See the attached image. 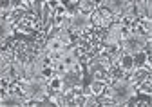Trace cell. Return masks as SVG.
<instances>
[{"mask_svg": "<svg viewBox=\"0 0 152 107\" xmlns=\"http://www.w3.org/2000/svg\"><path fill=\"white\" fill-rule=\"evenodd\" d=\"M134 96H136L134 84L125 78L116 80L109 89V98H110V103H114V105H127V103H130V100Z\"/></svg>", "mask_w": 152, "mask_h": 107, "instance_id": "obj_1", "label": "cell"}, {"mask_svg": "<svg viewBox=\"0 0 152 107\" xmlns=\"http://www.w3.org/2000/svg\"><path fill=\"white\" fill-rule=\"evenodd\" d=\"M120 44H121L123 53H127V55H136V53H140V51L145 49L147 38H145V34H141V33L130 31V33H127V34H123V37H121V42Z\"/></svg>", "mask_w": 152, "mask_h": 107, "instance_id": "obj_2", "label": "cell"}, {"mask_svg": "<svg viewBox=\"0 0 152 107\" xmlns=\"http://www.w3.org/2000/svg\"><path fill=\"white\" fill-rule=\"evenodd\" d=\"M74 89H82V69L80 64L69 67L62 73V95H69Z\"/></svg>", "mask_w": 152, "mask_h": 107, "instance_id": "obj_3", "label": "cell"}, {"mask_svg": "<svg viewBox=\"0 0 152 107\" xmlns=\"http://www.w3.org/2000/svg\"><path fill=\"white\" fill-rule=\"evenodd\" d=\"M109 71H110V60L102 55V56H96L87 67V73L91 76V80H102L105 82V78L109 76Z\"/></svg>", "mask_w": 152, "mask_h": 107, "instance_id": "obj_4", "label": "cell"}, {"mask_svg": "<svg viewBox=\"0 0 152 107\" xmlns=\"http://www.w3.org/2000/svg\"><path fill=\"white\" fill-rule=\"evenodd\" d=\"M47 91H49V85L40 82V80H27L22 85L24 96L29 98V100H34V102H42L47 96Z\"/></svg>", "mask_w": 152, "mask_h": 107, "instance_id": "obj_5", "label": "cell"}, {"mask_svg": "<svg viewBox=\"0 0 152 107\" xmlns=\"http://www.w3.org/2000/svg\"><path fill=\"white\" fill-rule=\"evenodd\" d=\"M69 13V11H67ZM67 26H69V29L72 31V33H76V34H80V33H85L87 29H91V16H87V15H83V13H80V11H76V13H69V16H67Z\"/></svg>", "mask_w": 152, "mask_h": 107, "instance_id": "obj_6", "label": "cell"}, {"mask_svg": "<svg viewBox=\"0 0 152 107\" xmlns=\"http://www.w3.org/2000/svg\"><path fill=\"white\" fill-rule=\"evenodd\" d=\"M98 6L103 7V9H107L112 15V18H123V16L127 15V11L134 4L127 2V0H105V2H100Z\"/></svg>", "mask_w": 152, "mask_h": 107, "instance_id": "obj_7", "label": "cell"}, {"mask_svg": "<svg viewBox=\"0 0 152 107\" xmlns=\"http://www.w3.org/2000/svg\"><path fill=\"white\" fill-rule=\"evenodd\" d=\"M44 56L42 55H38L36 58L29 60L26 64V80H36L38 76L42 75V71H44Z\"/></svg>", "mask_w": 152, "mask_h": 107, "instance_id": "obj_8", "label": "cell"}, {"mask_svg": "<svg viewBox=\"0 0 152 107\" xmlns=\"http://www.w3.org/2000/svg\"><path fill=\"white\" fill-rule=\"evenodd\" d=\"M121 37H123V26H121V22H118V24H114L109 31H107V37H105V45H109V47H116V45H120V42H121Z\"/></svg>", "mask_w": 152, "mask_h": 107, "instance_id": "obj_9", "label": "cell"}, {"mask_svg": "<svg viewBox=\"0 0 152 107\" xmlns=\"http://www.w3.org/2000/svg\"><path fill=\"white\" fill-rule=\"evenodd\" d=\"M114 18H112V15L107 11V9H96V11H94V15H92V24L94 26H107V24H110Z\"/></svg>", "mask_w": 152, "mask_h": 107, "instance_id": "obj_10", "label": "cell"}, {"mask_svg": "<svg viewBox=\"0 0 152 107\" xmlns=\"http://www.w3.org/2000/svg\"><path fill=\"white\" fill-rule=\"evenodd\" d=\"M62 65L65 67V71L69 69V67H72V65H76L78 64V56H76V47H71V49H67V51H64L62 53Z\"/></svg>", "mask_w": 152, "mask_h": 107, "instance_id": "obj_11", "label": "cell"}, {"mask_svg": "<svg viewBox=\"0 0 152 107\" xmlns=\"http://www.w3.org/2000/svg\"><path fill=\"white\" fill-rule=\"evenodd\" d=\"M11 37H13V20L2 18V22H0V40H2V44H6Z\"/></svg>", "mask_w": 152, "mask_h": 107, "instance_id": "obj_12", "label": "cell"}, {"mask_svg": "<svg viewBox=\"0 0 152 107\" xmlns=\"http://www.w3.org/2000/svg\"><path fill=\"white\" fill-rule=\"evenodd\" d=\"M136 15L145 18V20H150V15H152L150 0H140V2H136Z\"/></svg>", "mask_w": 152, "mask_h": 107, "instance_id": "obj_13", "label": "cell"}, {"mask_svg": "<svg viewBox=\"0 0 152 107\" xmlns=\"http://www.w3.org/2000/svg\"><path fill=\"white\" fill-rule=\"evenodd\" d=\"M118 65H120V69H121V73H132V71L136 69V65H134V58H132V55H121L120 56V60H118Z\"/></svg>", "mask_w": 152, "mask_h": 107, "instance_id": "obj_14", "label": "cell"}, {"mask_svg": "<svg viewBox=\"0 0 152 107\" xmlns=\"http://www.w3.org/2000/svg\"><path fill=\"white\" fill-rule=\"evenodd\" d=\"M13 69V60H11V55L9 53H4L2 51V60H0V75H2V80L7 76V73Z\"/></svg>", "mask_w": 152, "mask_h": 107, "instance_id": "obj_15", "label": "cell"}, {"mask_svg": "<svg viewBox=\"0 0 152 107\" xmlns=\"http://www.w3.org/2000/svg\"><path fill=\"white\" fill-rule=\"evenodd\" d=\"M2 105H6V107H9V105H24L26 102L20 98V95H16V93H11V95H6V96H2V102H0Z\"/></svg>", "mask_w": 152, "mask_h": 107, "instance_id": "obj_16", "label": "cell"}, {"mask_svg": "<svg viewBox=\"0 0 152 107\" xmlns=\"http://www.w3.org/2000/svg\"><path fill=\"white\" fill-rule=\"evenodd\" d=\"M89 93L92 96H102L105 93V82H102V80H92L89 84Z\"/></svg>", "mask_w": 152, "mask_h": 107, "instance_id": "obj_17", "label": "cell"}, {"mask_svg": "<svg viewBox=\"0 0 152 107\" xmlns=\"http://www.w3.org/2000/svg\"><path fill=\"white\" fill-rule=\"evenodd\" d=\"M45 49L49 51V53H64V49H65V45L58 40V38H49L47 40V44H45Z\"/></svg>", "mask_w": 152, "mask_h": 107, "instance_id": "obj_18", "label": "cell"}, {"mask_svg": "<svg viewBox=\"0 0 152 107\" xmlns=\"http://www.w3.org/2000/svg\"><path fill=\"white\" fill-rule=\"evenodd\" d=\"M13 73H15V76L16 78H26V64L22 62V60H18V58H15L13 60Z\"/></svg>", "mask_w": 152, "mask_h": 107, "instance_id": "obj_19", "label": "cell"}, {"mask_svg": "<svg viewBox=\"0 0 152 107\" xmlns=\"http://www.w3.org/2000/svg\"><path fill=\"white\" fill-rule=\"evenodd\" d=\"M80 6V13H83V15H94V11H96V7H98V4L96 2H89V0H83V2H80L78 4Z\"/></svg>", "mask_w": 152, "mask_h": 107, "instance_id": "obj_20", "label": "cell"}, {"mask_svg": "<svg viewBox=\"0 0 152 107\" xmlns=\"http://www.w3.org/2000/svg\"><path fill=\"white\" fill-rule=\"evenodd\" d=\"M134 65H136V69L138 67H143V65H150V62H148V53H143V51H140V53H136L134 56Z\"/></svg>", "mask_w": 152, "mask_h": 107, "instance_id": "obj_21", "label": "cell"}, {"mask_svg": "<svg viewBox=\"0 0 152 107\" xmlns=\"http://www.w3.org/2000/svg\"><path fill=\"white\" fill-rule=\"evenodd\" d=\"M49 89H53V91L56 93H62V75L58 73H54L49 80Z\"/></svg>", "mask_w": 152, "mask_h": 107, "instance_id": "obj_22", "label": "cell"}, {"mask_svg": "<svg viewBox=\"0 0 152 107\" xmlns=\"http://www.w3.org/2000/svg\"><path fill=\"white\" fill-rule=\"evenodd\" d=\"M0 9H2V18H4V16L7 18V15L15 13V9H16V4H15V2H2Z\"/></svg>", "mask_w": 152, "mask_h": 107, "instance_id": "obj_23", "label": "cell"}, {"mask_svg": "<svg viewBox=\"0 0 152 107\" xmlns=\"http://www.w3.org/2000/svg\"><path fill=\"white\" fill-rule=\"evenodd\" d=\"M56 38H58V40H60V42H62L64 45H69V44H71V38H69V33H67V31H65L64 27H62V29L58 31V34H56Z\"/></svg>", "mask_w": 152, "mask_h": 107, "instance_id": "obj_24", "label": "cell"}, {"mask_svg": "<svg viewBox=\"0 0 152 107\" xmlns=\"http://www.w3.org/2000/svg\"><path fill=\"white\" fill-rule=\"evenodd\" d=\"M82 103H83V105H87V107H89V105H92V107H96V105H98V102H96V100H94V96H92V95H89V96H85V100H83Z\"/></svg>", "mask_w": 152, "mask_h": 107, "instance_id": "obj_25", "label": "cell"}]
</instances>
